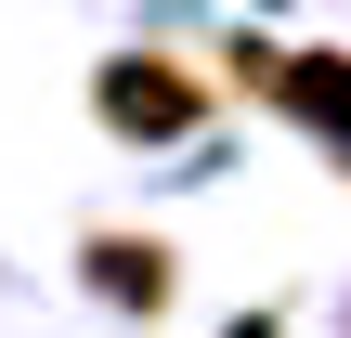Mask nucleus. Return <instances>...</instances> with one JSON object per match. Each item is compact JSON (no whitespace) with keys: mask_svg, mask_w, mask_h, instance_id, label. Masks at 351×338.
<instances>
[{"mask_svg":"<svg viewBox=\"0 0 351 338\" xmlns=\"http://www.w3.org/2000/svg\"><path fill=\"white\" fill-rule=\"evenodd\" d=\"M91 287H104L117 313H169V287H182V274H169V248H156V234H91Z\"/></svg>","mask_w":351,"mask_h":338,"instance_id":"nucleus-2","label":"nucleus"},{"mask_svg":"<svg viewBox=\"0 0 351 338\" xmlns=\"http://www.w3.org/2000/svg\"><path fill=\"white\" fill-rule=\"evenodd\" d=\"M91 104H104V130H130V143H182V130L208 117V91H195L169 52H117V65L91 78Z\"/></svg>","mask_w":351,"mask_h":338,"instance_id":"nucleus-1","label":"nucleus"},{"mask_svg":"<svg viewBox=\"0 0 351 338\" xmlns=\"http://www.w3.org/2000/svg\"><path fill=\"white\" fill-rule=\"evenodd\" d=\"M234 338H287V326H274V313H247V326H234Z\"/></svg>","mask_w":351,"mask_h":338,"instance_id":"nucleus-4","label":"nucleus"},{"mask_svg":"<svg viewBox=\"0 0 351 338\" xmlns=\"http://www.w3.org/2000/svg\"><path fill=\"white\" fill-rule=\"evenodd\" d=\"M274 78H287V104H300V130H326V117H339V52H287Z\"/></svg>","mask_w":351,"mask_h":338,"instance_id":"nucleus-3","label":"nucleus"}]
</instances>
